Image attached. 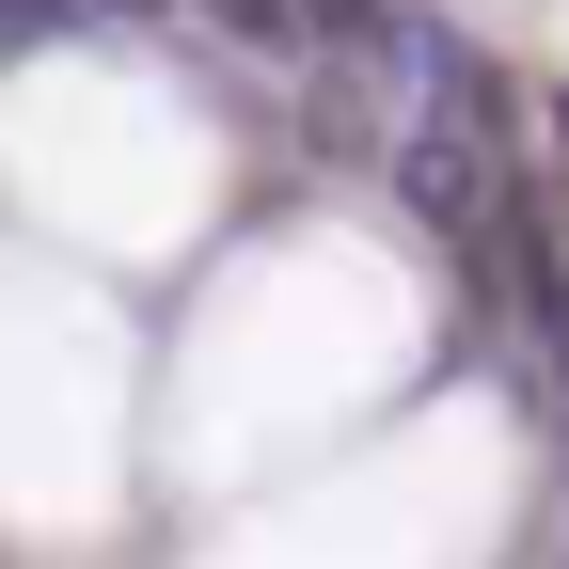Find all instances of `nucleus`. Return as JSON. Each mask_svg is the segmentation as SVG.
<instances>
[{
	"label": "nucleus",
	"mask_w": 569,
	"mask_h": 569,
	"mask_svg": "<svg viewBox=\"0 0 569 569\" xmlns=\"http://www.w3.org/2000/svg\"><path fill=\"white\" fill-rule=\"evenodd\" d=\"M490 127H443V111H411V142H396V206L427 238H475L490 222V159H475Z\"/></svg>",
	"instance_id": "nucleus-1"
}]
</instances>
